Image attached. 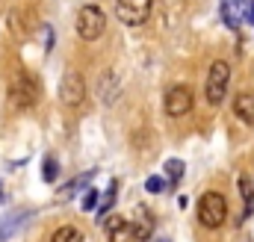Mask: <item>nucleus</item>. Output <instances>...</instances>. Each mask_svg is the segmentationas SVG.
Here are the masks:
<instances>
[{
    "label": "nucleus",
    "instance_id": "obj_1",
    "mask_svg": "<svg viewBox=\"0 0 254 242\" xmlns=\"http://www.w3.org/2000/svg\"><path fill=\"white\" fill-rule=\"evenodd\" d=\"M9 104L15 110H33L39 104V80L30 71L18 68L12 74V80H9Z\"/></svg>",
    "mask_w": 254,
    "mask_h": 242
},
{
    "label": "nucleus",
    "instance_id": "obj_2",
    "mask_svg": "<svg viewBox=\"0 0 254 242\" xmlns=\"http://www.w3.org/2000/svg\"><path fill=\"white\" fill-rule=\"evenodd\" d=\"M198 222L207 228V231H219L225 222H228V198L222 192H204L198 198Z\"/></svg>",
    "mask_w": 254,
    "mask_h": 242
},
{
    "label": "nucleus",
    "instance_id": "obj_3",
    "mask_svg": "<svg viewBox=\"0 0 254 242\" xmlns=\"http://www.w3.org/2000/svg\"><path fill=\"white\" fill-rule=\"evenodd\" d=\"M228 83H231V65L225 60H216L207 68V77H204V98L207 104L219 107L228 95Z\"/></svg>",
    "mask_w": 254,
    "mask_h": 242
},
{
    "label": "nucleus",
    "instance_id": "obj_4",
    "mask_svg": "<svg viewBox=\"0 0 254 242\" xmlns=\"http://www.w3.org/2000/svg\"><path fill=\"white\" fill-rule=\"evenodd\" d=\"M104 30H107V15H104V9L95 6V3L80 6V12H77V36H80L83 42H98V39L104 36Z\"/></svg>",
    "mask_w": 254,
    "mask_h": 242
},
{
    "label": "nucleus",
    "instance_id": "obj_5",
    "mask_svg": "<svg viewBox=\"0 0 254 242\" xmlns=\"http://www.w3.org/2000/svg\"><path fill=\"white\" fill-rule=\"evenodd\" d=\"M151 9H154V0H119L116 3V15L119 21L127 27H139L151 18Z\"/></svg>",
    "mask_w": 254,
    "mask_h": 242
},
{
    "label": "nucleus",
    "instance_id": "obj_6",
    "mask_svg": "<svg viewBox=\"0 0 254 242\" xmlns=\"http://www.w3.org/2000/svg\"><path fill=\"white\" fill-rule=\"evenodd\" d=\"M86 80H83V74L80 71H65L63 74V83H60V98H63L65 107H71V110H77L83 101H86Z\"/></svg>",
    "mask_w": 254,
    "mask_h": 242
},
{
    "label": "nucleus",
    "instance_id": "obj_7",
    "mask_svg": "<svg viewBox=\"0 0 254 242\" xmlns=\"http://www.w3.org/2000/svg\"><path fill=\"white\" fill-rule=\"evenodd\" d=\"M192 89L190 86H172L169 92H166V113L172 116V119H184V116H190L192 113Z\"/></svg>",
    "mask_w": 254,
    "mask_h": 242
},
{
    "label": "nucleus",
    "instance_id": "obj_8",
    "mask_svg": "<svg viewBox=\"0 0 254 242\" xmlns=\"http://www.w3.org/2000/svg\"><path fill=\"white\" fill-rule=\"evenodd\" d=\"M30 216H33L30 210H21V213H9V216H3V219H0V242H6L9 237H15V234L27 225Z\"/></svg>",
    "mask_w": 254,
    "mask_h": 242
},
{
    "label": "nucleus",
    "instance_id": "obj_9",
    "mask_svg": "<svg viewBox=\"0 0 254 242\" xmlns=\"http://www.w3.org/2000/svg\"><path fill=\"white\" fill-rule=\"evenodd\" d=\"M107 234H110V242H136L133 225H127V219H122V216L107 222Z\"/></svg>",
    "mask_w": 254,
    "mask_h": 242
},
{
    "label": "nucleus",
    "instance_id": "obj_10",
    "mask_svg": "<svg viewBox=\"0 0 254 242\" xmlns=\"http://www.w3.org/2000/svg\"><path fill=\"white\" fill-rule=\"evenodd\" d=\"M246 9H249L246 0H222V18H225V24L228 27H237L246 18Z\"/></svg>",
    "mask_w": 254,
    "mask_h": 242
},
{
    "label": "nucleus",
    "instance_id": "obj_11",
    "mask_svg": "<svg viewBox=\"0 0 254 242\" xmlns=\"http://www.w3.org/2000/svg\"><path fill=\"white\" fill-rule=\"evenodd\" d=\"M133 234H136V240H139V242L151 240V234H154V216H151V210H148V207H139V210H136Z\"/></svg>",
    "mask_w": 254,
    "mask_h": 242
},
{
    "label": "nucleus",
    "instance_id": "obj_12",
    "mask_svg": "<svg viewBox=\"0 0 254 242\" xmlns=\"http://www.w3.org/2000/svg\"><path fill=\"white\" fill-rule=\"evenodd\" d=\"M234 113L243 124H254V95L252 92H240L234 98Z\"/></svg>",
    "mask_w": 254,
    "mask_h": 242
},
{
    "label": "nucleus",
    "instance_id": "obj_13",
    "mask_svg": "<svg viewBox=\"0 0 254 242\" xmlns=\"http://www.w3.org/2000/svg\"><path fill=\"white\" fill-rule=\"evenodd\" d=\"M116 95H119V80H116L113 71H104V77H101V101L104 104H113Z\"/></svg>",
    "mask_w": 254,
    "mask_h": 242
},
{
    "label": "nucleus",
    "instance_id": "obj_14",
    "mask_svg": "<svg viewBox=\"0 0 254 242\" xmlns=\"http://www.w3.org/2000/svg\"><path fill=\"white\" fill-rule=\"evenodd\" d=\"M240 192H243V198H246V213H243V216L249 219V216L254 213V183H252L249 175H243V178H240Z\"/></svg>",
    "mask_w": 254,
    "mask_h": 242
},
{
    "label": "nucleus",
    "instance_id": "obj_15",
    "mask_svg": "<svg viewBox=\"0 0 254 242\" xmlns=\"http://www.w3.org/2000/svg\"><path fill=\"white\" fill-rule=\"evenodd\" d=\"M51 242H83V234H80L74 225H63V228H57V231H54Z\"/></svg>",
    "mask_w": 254,
    "mask_h": 242
},
{
    "label": "nucleus",
    "instance_id": "obj_16",
    "mask_svg": "<svg viewBox=\"0 0 254 242\" xmlns=\"http://www.w3.org/2000/svg\"><path fill=\"white\" fill-rule=\"evenodd\" d=\"M116 195H119V183H110V189H107V195H104V201H101V207H98V219H101V222H104V219L113 213Z\"/></svg>",
    "mask_w": 254,
    "mask_h": 242
},
{
    "label": "nucleus",
    "instance_id": "obj_17",
    "mask_svg": "<svg viewBox=\"0 0 254 242\" xmlns=\"http://www.w3.org/2000/svg\"><path fill=\"white\" fill-rule=\"evenodd\" d=\"M57 175H60V166H57V160L54 157H45V163H42V178L48 183L57 181Z\"/></svg>",
    "mask_w": 254,
    "mask_h": 242
},
{
    "label": "nucleus",
    "instance_id": "obj_18",
    "mask_svg": "<svg viewBox=\"0 0 254 242\" xmlns=\"http://www.w3.org/2000/svg\"><path fill=\"white\" fill-rule=\"evenodd\" d=\"M166 172H169V181L178 183L181 175H184V163H181V160H169V163H166Z\"/></svg>",
    "mask_w": 254,
    "mask_h": 242
},
{
    "label": "nucleus",
    "instance_id": "obj_19",
    "mask_svg": "<svg viewBox=\"0 0 254 242\" xmlns=\"http://www.w3.org/2000/svg\"><path fill=\"white\" fill-rule=\"evenodd\" d=\"M89 181H92V172H86V175H80V178H74V181H71L68 186H65V195H74L77 189H83V186H86Z\"/></svg>",
    "mask_w": 254,
    "mask_h": 242
},
{
    "label": "nucleus",
    "instance_id": "obj_20",
    "mask_svg": "<svg viewBox=\"0 0 254 242\" xmlns=\"http://www.w3.org/2000/svg\"><path fill=\"white\" fill-rule=\"evenodd\" d=\"M83 210H86V213L98 210V192H95V189H89V192L83 195Z\"/></svg>",
    "mask_w": 254,
    "mask_h": 242
},
{
    "label": "nucleus",
    "instance_id": "obj_21",
    "mask_svg": "<svg viewBox=\"0 0 254 242\" xmlns=\"http://www.w3.org/2000/svg\"><path fill=\"white\" fill-rule=\"evenodd\" d=\"M145 189H148L151 195H160V192L166 189V181H163V178H148V183H145Z\"/></svg>",
    "mask_w": 254,
    "mask_h": 242
},
{
    "label": "nucleus",
    "instance_id": "obj_22",
    "mask_svg": "<svg viewBox=\"0 0 254 242\" xmlns=\"http://www.w3.org/2000/svg\"><path fill=\"white\" fill-rule=\"evenodd\" d=\"M163 242H166V240H163Z\"/></svg>",
    "mask_w": 254,
    "mask_h": 242
}]
</instances>
